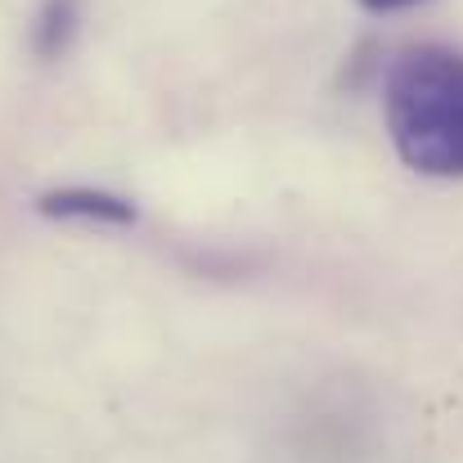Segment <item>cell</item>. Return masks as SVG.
<instances>
[{"mask_svg": "<svg viewBox=\"0 0 463 463\" xmlns=\"http://www.w3.org/2000/svg\"><path fill=\"white\" fill-rule=\"evenodd\" d=\"M72 27H77V0H50L41 23H36V50L41 54H59L68 45Z\"/></svg>", "mask_w": 463, "mask_h": 463, "instance_id": "obj_3", "label": "cell"}, {"mask_svg": "<svg viewBox=\"0 0 463 463\" xmlns=\"http://www.w3.org/2000/svg\"><path fill=\"white\" fill-rule=\"evenodd\" d=\"M387 131L419 175H463V50L419 45L387 72Z\"/></svg>", "mask_w": 463, "mask_h": 463, "instance_id": "obj_1", "label": "cell"}, {"mask_svg": "<svg viewBox=\"0 0 463 463\" xmlns=\"http://www.w3.org/2000/svg\"><path fill=\"white\" fill-rule=\"evenodd\" d=\"M41 212L45 216H81V221H113V225H131L136 221V207L113 198V194H99V189H59V194H45L41 198Z\"/></svg>", "mask_w": 463, "mask_h": 463, "instance_id": "obj_2", "label": "cell"}, {"mask_svg": "<svg viewBox=\"0 0 463 463\" xmlns=\"http://www.w3.org/2000/svg\"><path fill=\"white\" fill-rule=\"evenodd\" d=\"M364 9L373 14H396V9H410V5H423V0H360Z\"/></svg>", "mask_w": 463, "mask_h": 463, "instance_id": "obj_4", "label": "cell"}]
</instances>
